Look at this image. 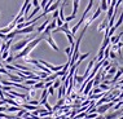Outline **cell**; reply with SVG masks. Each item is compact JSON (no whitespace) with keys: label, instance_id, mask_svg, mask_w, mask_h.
Masks as SVG:
<instances>
[{"label":"cell","instance_id":"9a60e30c","mask_svg":"<svg viewBox=\"0 0 123 119\" xmlns=\"http://www.w3.org/2000/svg\"><path fill=\"white\" fill-rule=\"evenodd\" d=\"M73 49H74V47H73V45H70V47H68V48H65V53L68 54V57H69V61H70V58H71Z\"/></svg>","mask_w":123,"mask_h":119},{"label":"cell","instance_id":"52a82bcc","mask_svg":"<svg viewBox=\"0 0 123 119\" xmlns=\"http://www.w3.org/2000/svg\"><path fill=\"white\" fill-rule=\"evenodd\" d=\"M123 36V32H119L118 35H113L110 36V44L111 45H115V44H118L119 42H121V38Z\"/></svg>","mask_w":123,"mask_h":119},{"label":"cell","instance_id":"277c9868","mask_svg":"<svg viewBox=\"0 0 123 119\" xmlns=\"http://www.w3.org/2000/svg\"><path fill=\"white\" fill-rule=\"evenodd\" d=\"M44 40H45V42H47V43H48V44H49V45H51V47H52L53 49H55V51H56V52H58V51H60V48L57 47V44H56V43H55V40H53V38H52V35H48V36H45V38H44Z\"/></svg>","mask_w":123,"mask_h":119},{"label":"cell","instance_id":"3957f363","mask_svg":"<svg viewBox=\"0 0 123 119\" xmlns=\"http://www.w3.org/2000/svg\"><path fill=\"white\" fill-rule=\"evenodd\" d=\"M113 106H114V104L113 102H108V104H102L100 105V106L96 107V113H97L98 115H105V113L109 110V109H111Z\"/></svg>","mask_w":123,"mask_h":119},{"label":"cell","instance_id":"8fae6325","mask_svg":"<svg viewBox=\"0 0 123 119\" xmlns=\"http://www.w3.org/2000/svg\"><path fill=\"white\" fill-rule=\"evenodd\" d=\"M31 88L34 89V91H35V89H43V88H44V82H43V80L36 82V83H35L34 85H32Z\"/></svg>","mask_w":123,"mask_h":119},{"label":"cell","instance_id":"83f0119b","mask_svg":"<svg viewBox=\"0 0 123 119\" xmlns=\"http://www.w3.org/2000/svg\"><path fill=\"white\" fill-rule=\"evenodd\" d=\"M84 117H86V111H84V113H80V114H78V115L75 117V119H83Z\"/></svg>","mask_w":123,"mask_h":119},{"label":"cell","instance_id":"d4e9b609","mask_svg":"<svg viewBox=\"0 0 123 119\" xmlns=\"http://www.w3.org/2000/svg\"><path fill=\"white\" fill-rule=\"evenodd\" d=\"M12 61H14V57H13V54H9V57L5 60V64H11Z\"/></svg>","mask_w":123,"mask_h":119},{"label":"cell","instance_id":"603a6c76","mask_svg":"<svg viewBox=\"0 0 123 119\" xmlns=\"http://www.w3.org/2000/svg\"><path fill=\"white\" fill-rule=\"evenodd\" d=\"M47 1H48V0H42V1L39 3V6H40V9H43V11H44V8H45V4H47Z\"/></svg>","mask_w":123,"mask_h":119},{"label":"cell","instance_id":"8992f818","mask_svg":"<svg viewBox=\"0 0 123 119\" xmlns=\"http://www.w3.org/2000/svg\"><path fill=\"white\" fill-rule=\"evenodd\" d=\"M119 117H122V111L121 110H114L111 114L104 115V119H115V118H119Z\"/></svg>","mask_w":123,"mask_h":119},{"label":"cell","instance_id":"d6a6232c","mask_svg":"<svg viewBox=\"0 0 123 119\" xmlns=\"http://www.w3.org/2000/svg\"><path fill=\"white\" fill-rule=\"evenodd\" d=\"M117 83H118L117 85H122V84H123V79H121V80H118Z\"/></svg>","mask_w":123,"mask_h":119},{"label":"cell","instance_id":"ba28073f","mask_svg":"<svg viewBox=\"0 0 123 119\" xmlns=\"http://www.w3.org/2000/svg\"><path fill=\"white\" fill-rule=\"evenodd\" d=\"M93 88V82L92 80H89L87 84H86V87H84V89H83V92H84V96H87V95H89V92H91V89Z\"/></svg>","mask_w":123,"mask_h":119},{"label":"cell","instance_id":"4316f807","mask_svg":"<svg viewBox=\"0 0 123 119\" xmlns=\"http://www.w3.org/2000/svg\"><path fill=\"white\" fill-rule=\"evenodd\" d=\"M43 106L47 109V111H52V107H51V105H49L48 102H44V104H43Z\"/></svg>","mask_w":123,"mask_h":119},{"label":"cell","instance_id":"7a4b0ae2","mask_svg":"<svg viewBox=\"0 0 123 119\" xmlns=\"http://www.w3.org/2000/svg\"><path fill=\"white\" fill-rule=\"evenodd\" d=\"M32 39H35V38H27V39H24V40H19L17 42L16 44H13V47H12V52H19V51H22L26 45L29 44L30 42L32 40Z\"/></svg>","mask_w":123,"mask_h":119},{"label":"cell","instance_id":"6da1fadb","mask_svg":"<svg viewBox=\"0 0 123 119\" xmlns=\"http://www.w3.org/2000/svg\"><path fill=\"white\" fill-rule=\"evenodd\" d=\"M42 40H44V36H38V38H35V39H32L31 42L29 43L27 45H26V47L22 49V51H19L17 54L16 56H13V57H14V60H18V58H24V57H27V56L30 54V52L32 51V49H34L36 45L39 44V43H40Z\"/></svg>","mask_w":123,"mask_h":119},{"label":"cell","instance_id":"d6986e66","mask_svg":"<svg viewBox=\"0 0 123 119\" xmlns=\"http://www.w3.org/2000/svg\"><path fill=\"white\" fill-rule=\"evenodd\" d=\"M97 113H89V114H86V117L84 119H95V118H97Z\"/></svg>","mask_w":123,"mask_h":119},{"label":"cell","instance_id":"5b68a950","mask_svg":"<svg viewBox=\"0 0 123 119\" xmlns=\"http://www.w3.org/2000/svg\"><path fill=\"white\" fill-rule=\"evenodd\" d=\"M35 31V24L31 26H27V27H24L21 30H17V34H30V32Z\"/></svg>","mask_w":123,"mask_h":119},{"label":"cell","instance_id":"4dcf8cb0","mask_svg":"<svg viewBox=\"0 0 123 119\" xmlns=\"http://www.w3.org/2000/svg\"><path fill=\"white\" fill-rule=\"evenodd\" d=\"M56 18H58V11L53 12V19H56Z\"/></svg>","mask_w":123,"mask_h":119},{"label":"cell","instance_id":"30bf717a","mask_svg":"<svg viewBox=\"0 0 123 119\" xmlns=\"http://www.w3.org/2000/svg\"><path fill=\"white\" fill-rule=\"evenodd\" d=\"M108 22H109V19H108V18H105L104 21H102L101 24L98 25V27H97V31H102L104 29H106V27H108Z\"/></svg>","mask_w":123,"mask_h":119},{"label":"cell","instance_id":"cb8c5ba5","mask_svg":"<svg viewBox=\"0 0 123 119\" xmlns=\"http://www.w3.org/2000/svg\"><path fill=\"white\" fill-rule=\"evenodd\" d=\"M62 25H64V21L60 19V18H56V26H57V27H61Z\"/></svg>","mask_w":123,"mask_h":119},{"label":"cell","instance_id":"9c48e42d","mask_svg":"<svg viewBox=\"0 0 123 119\" xmlns=\"http://www.w3.org/2000/svg\"><path fill=\"white\" fill-rule=\"evenodd\" d=\"M88 56H89V53H84V54H80V56H79V58L76 60V62H75L74 65L76 66V67H78V66H79V65L82 64V61H83V60H86V58L88 57Z\"/></svg>","mask_w":123,"mask_h":119},{"label":"cell","instance_id":"7c38bea8","mask_svg":"<svg viewBox=\"0 0 123 119\" xmlns=\"http://www.w3.org/2000/svg\"><path fill=\"white\" fill-rule=\"evenodd\" d=\"M109 44H110V38L105 36L104 40H102V44H101V48H100V49H104V51H105V48L109 47Z\"/></svg>","mask_w":123,"mask_h":119},{"label":"cell","instance_id":"ac0fdd59","mask_svg":"<svg viewBox=\"0 0 123 119\" xmlns=\"http://www.w3.org/2000/svg\"><path fill=\"white\" fill-rule=\"evenodd\" d=\"M100 85V89H101V91L102 92H106V91H110V87H109V85L108 84H105V83H102V84H98Z\"/></svg>","mask_w":123,"mask_h":119},{"label":"cell","instance_id":"4fadbf2b","mask_svg":"<svg viewBox=\"0 0 123 119\" xmlns=\"http://www.w3.org/2000/svg\"><path fill=\"white\" fill-rule=\"evenodd\" d=\"M101 1V5H100V9H101L102 12H106L108 11V8H109V4H108V1L106 0H100Z\"/></svg>","mask_w":123,"mask_h":119},{"label":"cell","instance_id":"f1b7e54d","mask_svg":"<svg viewBox=\"0 0 123 119\" xmlns=\"http://www.w3.org/2000/svg\"><path fill=\"white\" fill-rule=\"evenodd\" d=\"M47 91H48V95H53V93H55V89H53V87H49L48 89H47Z\"/></svg>","mask_w":123,"mask_h":119},{"label":"cell","instance_id":"2e32d148","mask_svg":"<svg viewBox=\"0 0 123 119\" xmlns=\"http://www.w3.org/2000/svg\"><path fill=\"white\" fill-rule=\"evenodd\" d=\"M21 106H6V111L9 113H14V111H19Z\"/></svg>","mask_w":123,"mask_h":119},{"label":"cell","instance_id":"f546056e","mask_svg":"<svg viewBox=\"0 0 123 119\" xmlns=\"http://www.w3.org/2000/svg\"><path fill=\"white\" fill-rule=\"evenodd\" d=\"M4 111H6V106L1 105V106H0V113H4Z\"/></svg>","mask_w":123,"mask_h":119},{"label":"cell","instance_id":"e0dca14e","mask_svg":"<svg viewBox=\"0 0 123 119\" xmlns=\"http://www.w3.org/2000/svg\"><path fill=\"white\" fill-rule=\"evenodd\" d=\"M48 24H49V19H47V21H45L43 25L39 26V27H38V32H43V31H44V29L47 27V25H48Z\"/></svg>","mask_w":123,"mask_h":119},{"label":"cell","instance_id":"7402d4cb","mask_svg":"<svg viewBox=\"0 0 123 119\" xmlns=\"http://www.w3.org/2000/svg\"><path fill=\"white\" fill-rule=\"evenodd\" d=\"M25 82H26V84H27V87H29V85H34L36 83L35 79H27V80H25Z\"/></svg>","mask_w":123,"mask_h":119},{"label":"cell","instance_id":"ffe728a7","mask_svg":"<svg viewBox=\"0 0 123 119\" xmlns=\"http://www.w3.org/2000/svg\"><path fill=\"white\" fill-rule=\"evenodd\" d=\"M60 85H61V80H58V79H56V80L53 82V85H52V87H53V89L56 91V89H57V88L60 87Z\"/></svg>","mask_w":123,"mask_h":119},{"label":"cell","instance_id":"836d02e7","mask_svg":"<svg viewBox=\"0 0 123 119\" xmlns=\"http://www.w3.org/2000/svg\"><path fill=\"white\" fill-rule=\"evenodd\" d=\"M1 44H3V42H1V40H0V48H1Z\"/></svg>","mask_w":123,"mask_h":119},{"label":"cell","instance_id":"44dd1931","mask_svg":"<svg viewBox=\"0 0 123 119\" xmlns=\"http://www.w3.org/2000/svg\"><path fill=\"white\" fill-rule=\"evenodd\" d=\"M26 111H27V110H25V109H19V111H18V113H17V115H16V117H18V118H22V117H24V114L26 113Z\"/></svg>","mask_w":123,"mask_h":119},{"label":"cell","instance_id":"484cf974","mask_svg":"<svg viewBox=\"0 0 123 119\" xmlns=\"http://www.w3.org/2000/svg\"><path fill=\"white\" fill-rule=\"evenodd\" d=\"M109 58H111V60H115V58H117V54H115V52H113L111 49H110V53H109Z\"/></svg>","mask_w":123,"mask_h":119},{"label":"cell","instance_id":"5bb4252c","mask_svg":"<svg viewBox=\"0 0 123 119\" xmlns=\"http://www.w3.org/2000/svg\"><path fill=\"white\" fill-rule=\"evenodd\" d=\"M122 24H123V12L121 13V14H119V17H118V19H117V24H115V25H113V26H114L115 29H118V27H119V26H121Z\"/></svg>","mask_w":123,"mask_h":119},{"label":"cell","instance_id":"1f68e13d","mask_svg":"<svg viewBox=\"0 0 123 119\" xmlns=\"http://www.w3.org/2000/svg\"><path fill=\"white\" fill-rule=\"evenodd\" d=\"M64 102H65V100H62V98H60V100H58V102H57V105H58L60 107H61V106H62V104H64Z\"/></svg>","mask_w":123,"mask_h":119}]
</instances>
